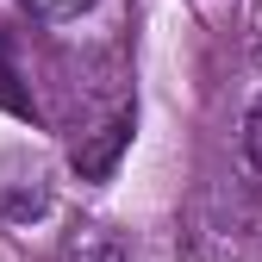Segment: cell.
<instances>
[{"label":"cell","mask_w":262,"mask_h":262,"mask_svg":"<svg viewBox=\"0 0 262 262\" xmlns=\"http://www.w3.org/2000/svg\"><path fill=\"white\" fill-rule=\"evenodd\" d=\"M244 156H250V169L262 175V94H256L250 113H244Z\"/></svg>","instance_id":"obj_3"},{"label":"cell","mask_w":262,"mask_h":262,"mask_svg":"<svg viewBox=\"0 0 262 262\" xmlns=\"http://www.w3.org/2000/svg\"><path fill=\"white\" fill-rule=\"evenodd\" d=\"M125 144H131V106H119L100 125H88L81 138H75V169H81V181H106L113 162L125 156Z\"/></svg>","instance_id":"obj_1"},{"label":"cell","mask_w":262,"mask_h":262,"mask_svg":"<svg viewBox=\"0 0 262 262\" xmlns=\"http://www.w3.org/2000/svg\"><path fill=\"white\" fill-rule=\"evenodd\" d=\"M56 262H125V237L113 231V225H75L69 237H62V256Z\"/></svg>","instance_id":"obj_2"},{"label":"cell","mask_w":262,"mask_h":262,"mask_svg":"<svg viewBox=\"0 0 262 262\" xmlns=\"http://www.w3.org/2000/svg\"><path fill=\"white\" fill-rule=\"evenodd\" d=\"M19 7H25L31 19H75V13L94 7V0H19Z\"/></svg>","instance_id":"obj_4"}]
</instances>
